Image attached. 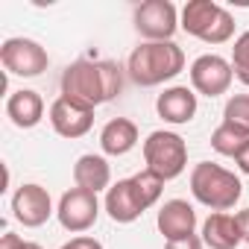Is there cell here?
<instances>
[{"label": "cell", "mask_w": 249, "mask_h": 249, "mask_svg": "<svg viewBox=\"0 0 249 249\" xmlns=\"http://www.w3.org/2000/svg\"><path fill=\"white\" fill-rule=\"evenodd\" d=\"M179 24V12L170 0H147L135 9V30L147 41H173Z\"/></svg>", "instance_id": "8992f818"}, {"label": "cell", "mask_w": 249, "mask_h": 249, "mask_svg": "<svg viewBox=\"0 0 249 249\" xmlns=\"http://www.w3.org/2000/svg\"><path fill=\"white\" fill-rule=\"evenodd\" d=\"M144 161H147V170H153L156 176L170 182V179L182 176L188 167V144L176 132L156 129L144 141Z\"/></svg>", "instance_id": "5b68a950"}, {"label": "cell", "mask_w": 249, "mask_h": 249, "mask_svg": "<svg viewBox=\"0 0 249 249\" xmlns=\"http://www.w3.org/2000/svg\"><path fill=\"white\" fill-rule=\"evenodd\" d=\"M188 36L205 44H226L234 36V18L214 0H188L182 9V24Z\"/></svg>", "instance_id": "277c9868"}, {"label": "cell", "mask_w": 249, "mask_h": 249, "mask_svg": "<svg viewBox=\"0 0 249 249\" xmlns=\"http://www.w3.org/2000/svg\"><path fill=\"white\" fill-rule=\"evenodd\" d=\"M240 240H243V234H240L237 217H231L226 211H214L202 223V243L208 249H237Z\"/></svg>", "instance_id": "2e32d148"}, {"label": "cell", "mask_w": 249, "mask_h": 249, "mask_svg": "<svg viewBox=\"0 0 249 249\" xmlns=\"http://www.w3.org/2000/svg\"><path fill=\"white\" fill-rule=\"evenodd\" d=\"M0 249H27V240L15 231H6L3 237H0Z\"/></svg>", "instance_id": "d4e9b609"}, {"label": "cell", "mask_w": 249, "mask_h": 249, "mask_svg": "<svg viewBox=\"0 0 249 249\" xmlns=\"http://www.w3.org/2000/svg\"><path fill=\"white\" fill-rule=\"evenodd\" d=\"M0 62L15 76H41L50 65V56L33 38H6L0 47Z\"/></svg>", "instance_id": "52a82bcc"}, {"label": "cell", "mask_w": 249, "mask_h": 249, "mask_svg": "<svg viewBox=\"0 0 249 249\" xmlns=\"http://www.w3.org/2000/svg\"><path fill=\"white\" fill-rule=\"evenodd\" d=\"M231 71L249 88V30L234 38V47H231Z\"/></svg>", "instance_id": "7402d4cb"}, {"label": "cell", "mask_w": 249, "mask_h": 249, "mask_svg": "<svg viewBox=\"0 0 249 249\" xmlns=\"http://www.w3.org/2000/svg\"><path fill=\"white\" fill-rule=\"evenodd\" d=\"M205 243H202V237H196V234H191V237H182V240H167V246L164 249H202Z\"/></svg>", "instance_id": "cb8c5ba5"}, {"label": "cell", "mask_w": 249, "mask_h": 249, "mask_svg": "<svg viewBox=\"0 0 249 249\" xmlns=\"http://www.w3.org/2000/svg\"><path fill=\"white\" fill-rule=\"evenodd\" d=\"M156 111L161 120L173 123V126H182V123H191L196 114V91L188 85H173L164 88L156 100Z\"/></svg>", "instance_id": "7c38bea8"}, {"label": "cell", "mask_w": 249, "mask_h": 249, "mask_svg": "<svg viewBox=\"0 0 249 249\" xmlns=\"http://www.w3.org/2000/svg\"><path fill=\"white\" fill-rule=\"evenodd\" d=\"M159 231L164 234V240H182L191 237L196 229V211L191 202L185 199H167L159 208Z\"/></svg>", "instance_id": "4fadbf2b"}, {"label": "cell", "mask_w": 249, "mask_h": 249, "mask_svg": "<svg viewBox=\"0 0 249 249\" xmlns=\"http://www.w3.org/2000/svg\"><path fill=\"white\" fill-rule=\"evenodd\" d=\"M53 214V199L47 194V188L30 182V185H21L12 196V217L27 226V229H38L50 220Z\"/></svg>", "instance_id": "30bf717a"}, {"label": "cell", "mask_w": 249, "mask_h": 249, "mask_svg": "<svg viewBox=\"0 0 249 249\" xmlns=\"http://www.w3.org/2000/svg\"><path fill=\"white\" fill-rule=\"evenodd\" d=\"M73 182L76 188H85L91 194H100V191H108V182H111V167L103 156H79L76 164H73Z\"/></svg>", "instance_id": "ac0fdd59"}, {"label": "cell", "mask_w": 249, "mask_h": 249, "mask_svg": "<svg viewBox=\"0 0 249 249\" xmlns=\"http://www.w3.org/2000/svg\"><path fill=\"white\" fill-rule=\"evenodd\" d=\"M132 188H135V194H138V199H141V205H144V211H147V208H153V205L161 199L164 179L144 167L141 173H135V176H132Z\"/></svg>", "instance_id": "ffe728a7"}, {"label": "cell", "mask_w": 249, "mask_h": 249, "mask_svg": "<svg viewBox=\"0 0 249 249\" xmlns=\"http://www.w3.org/2000/svg\"><path fill=\"white\" fill-rule=\"evenodd\" d=\"M50 126L62 138H82L94 126V108H88L82 103H73V100L59 94L50 106Z\"/></svg>", "instance_id": "8fae6325"}, {"label": "cell", "mask_w": 249, "mask_h": 249, "mask_svg": "<svg viewBox=\"0 0 249 249\" xmlns=\"http://www.w3.org/2000/svg\"><path fill=\"white\" fill-rule=\"evenodd\" d=\"M62 249H103V243H100L97 237H85V234H79V237L68 240Z\"/></svg>", "instance_id": "603a6c76"}, {"label": "cell", "mask_w": 249, "mask_h": 249, "mask_svg": "<svg viewBox=\"0 0 249 249\" xmlns=\"http://www.w3.org/2000/svg\"><path fill=\"white\" fill-rule=\"evenodd\" d=\"M234 164H237V170H240V173H246V176H249V144L234 156Z\"/></svg>", "instance_id": "484cf974"}, {"label": "cell", "mask_w": 249, "mask_h": 249, "mask_svg": "<svg viewBox=\"0 0 249 249\" xmlns=\"http://www.w3.org/2000/svg\"><path fill=\"white\" fill-rule=\"evenodd\" d=\"M191 194L196 202H202L211 211H229L237 205L243 185L231 170H226L214 161H199L191 170Z\"/></svg>", "instance_id": "3957f363"}, {"label": "cell", "mask_w": 249, "mask_h": 249, "mask_svg": "<svg viewBox=\"0 0 249 249\" xmlns=\"http://www.w3.org/2000/svg\"><path fill=\"white\" fill-rule=\"evenodd\" d=\"M138 144V126L129 117H111L103 132H100V147L106 156H126Z\"/></svg>", "instance_id": "e0dca14e"}, {"label": "cell", "mask_w": 249, "mask_h": 249, "mask_svg": "<svg viewBox=\"0 0 249 249\" xmlns=\"http://www.w3.org/2000/svg\"><path fill=\"white\" fill-rule=\"evenodd\" d=\"M6 117L15 123L18 129H33L41 123L44 117V100L38 91H30V88H21V91H12L9 100H6Z\"/></svg>", "instance_id": "9a60e30c"}, {"label": "cell", "mask_w": 249, "mask_h": 249, "mask_svg": "<svg viewBox=\"0 0 249 249\" xmlns=\"http://www.w3.org/2000/svg\"><path fill=\"white\" fill-rule=\"evenodd\" d=\"M123 88V71L117 62H88L79 59L65 68L62 73V97L97 108L114 100Z\"/></svg>", "instance_id": "6da1fadb"}, {"label": "cell", "mask_w": 249, "mask_h": 249, "mask_svg": "<svg viewBox=\"0 0 249 249\" xmlns=\"http://www.w3.org/2000/svg\"><path fill=\"white\" fill-rule=\"evenodd\" d=\"M56 217H59L62 229H68L73 234L88 231L100 217V199H97V194H91L85 188H71L62 194Z\"/></svg>", "instance_id": "ba28073f"}, {"label": "cell", "mask_w": 249, "mask_h": 249, "mask_svg": "<svg viewBox=\"0 0 249 249\" xmlns=\"http://www.w3.org/2000/svg\"><path fill=\"white\" fill-rule=\"evenodd\" d=\"M27 249H41L38 243H33V240H27Z\"/></svg>", "instance_id": "83f0119b"}, {"label": "cell", "mask_w": 249, "mask_h": 249, "mask_svg": "<svg viewBox=\"0 0 249 249\" xmlns=\"http://www.w3.org/2000/svg\"><path fill=\"white\" fill-rule=\"evenodd\" d=\"M234 217H237V226H240V234H243V240L249 243V208H243V211H237Z\"/></svg>", "instance_id": "4316f807"}, {"label": "cell", "mask_w": 249, "mask_h": 249, "mask_svg": "<svg viewBox=\"0 0 249 249\" xmlns=\"http://www.w3.org/2000/svg\"><path fill=\"white\" fill-rule=\"evenodd\" d=\"M106 211L114 223H135L144 214V205L132 188V179H120L106 191Z\"/></svg>", "instance_id": "5bb4252c"}, {"label": "cell", "mask_w": 249, "mask_h": 249, "mask_svg": "<svg viewBox=\"0 0 249 249\" xmlns=\"http://www.w3.org/2000/svg\"><path fill=\"white\" fill-rule=\"evenodd\" d=\"M249 144V132H243V129H237V126H231V123H220V126L211 132V147L220 153V156H229V159H234L243 147Z\"/></svg>", "instance_id": "d6986e66"}, {"label": "cell", "mask_w": 249, "mask_h": 249, "mask_svg": "<svg viewBox=\"0 0 249 249\" xmlns=\"http://www.w3.org/2000/svg\"><path fill=\"white\" fill-rule=\"evenodd\" d=\"M231 79H234L231 62L217 53H205V56L194 59V65H191V85L196 94L220 97L231 88Z\"/></svg>", "instance_id": "9c48e42d"}, {"label": "cell", "mask_w": 249, "mask_h": 249, "mask_svg": "<svg viewBox=\"0 0 249 249\" xmlns=\"http://www.w3.org/2000/svg\"><path fill=\"white\" fill-rule=\"evenodd\" d=\"M185 71V53L173 41H144L141 47L132 50L126 62V73L135 85L153 88L161 85Z\"/></svg>", "instance_id": "7a4b0ae2"}, {"label": "cell", "mask_w": 249, "mask_h": 249, "mask_svg": "<svg viewBox=\"0 0 249 249\" xmlns=\"http://www.w3.org/2000/svg\"><path fill=\"white\" fill-rule=\"evenodd\" d=\"M223 120L237 126V129H243V132H249V94L229 97V103L223 108Z\"/></svg>", "instance_id": "44dd1931"}]
</instances>
